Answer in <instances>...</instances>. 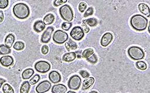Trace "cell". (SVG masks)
<instances>
[{"label":"cell","mask_w":150,"mask_h":93,"mask_svg":"<svg viewBox=\"0 0 150 93\" xmlns=\"http://www.w3.org/2000/svg\"><path fill=\"white\" fill-rule=\"evenodd\" d=\"M132 27L137 31H144L146 29L148 23L147 18L141 15H135L130 19Z\"/></svg>","instance_id":"6da1fadb"},{"label":"cell","mask_w":150,"mask_h":93,"mask_svg":"<svg viewBox=\"0 0 150 93\" xmlns=\"http://www.w3.org/2000/svg\"><path fill=\"white\" fill-rule=\"evenodd\" d=\"M13 12L15 16L19 19H27L30 14L28 6L23 3H19L15 5L13 8Z\"/></svg>","instance_id":"7a4b0ae2"},{"label":"cell","mask_w":150,"mask_h":93,"mask_svg":"<svg viewBox=\"0 0 150 93\" xmlns=\"http://www.w3.org/2000/svg\"><path fill=\"white\" fill-rule=\"evenodd\" d=\"M129 57L134 60H142L145 57L144 51L140 47L137 46L130 47L127 51Z\"/></svg>","instance_id":"3957f363"},{"label":"cell","mask_w":150,"mask_h":93,"mask_svg":"<svg viewBox=\"0 0 150 93\" xmlns=\"http://www.w3.org/2000/svg\"><path fill=\"white\" fill-rule=\"evenodd\" d=\"M61 17L67 22H71L73 19V11L71 7L65 4L61 7L59 9Z\"/></svg>","instance_id":"277c9868"},{"label":"cell","mask_w":150,"mask_h":93,"mask_svg":"<svg viewBox=\"0 0 150 93\" xmlns=\"http://www.w3.org/2000/svg\"><path fill=\"white\" fill-rule=\"evenodd\" d=\"M69 38L67 33L61 30L56 31L53 35V41L58 44H62L66 43Z\"/></svg>","instance_id":"5b68a950"},{"label":"cell","mask_w":150,"mask_h":93,"mask_svg":"<svg viewBox=\"0 0 150 93\" xmlns=\"http://www.w3.org/2000/svg\"><path fill=\"white\" fill-rule=\"evenodd\" d=\"M82 83V79L79 75H73L69 79V81L67 83L68 87L72 90H78Z\"/></svg>","instance_id":"8992f818"},{"label":"cell","mask_w":150,"mask_h":93,"mask_svg":"<svg viewBox=\"0 0 150 93\" xmlns=\"http://www.w3.org/2000/svg\"><path fill=\"white\" fill-rule=\"evenodd\" d=\"M51 64H50L44 60H40L37 62L34 65V68L36 70V71L42 73L47 72L50 69H51Z\"/></svg>","instance_id":"52a82bcc"},{"label":"cell","mask_w":150,"mask_h":93,"mask_svg":"<svg viewBox=\"0 0 150 93\" xmlns=\"http://www.w3.org/2000/svg\"><path fill=\"white\" fill-rule=\"evenodd\" d=\"M84 32L81 26H74L70 32L71 37L76 41H81L84 37Z\"/></svg>","instance_id":"ba28073f"},{"label":"cell","mask_w":150,"mask_h":93,"mask_svg":"<svg viewBox=\"0 0 150 93\" xmlns=\"http://www.w3.org/2000/svg\"><path fill=\"white\" fill-rule=\"evenodd\" d=\"M52 85L49 81L45 80L39 83L35 88V91L37 93H45L51 88Z\"/></svg>","instance_id":"9c48e42d"},{"label":"cell","mask_w":150,"mask_h":93,"mask_svg":"<svg viewBox=\"0 0 150 93\" xmlns=\"http://www.w3.org/2000/svg\"><path fill=\"white\" fill-rule=\"evenodd\" d=\"M54 31V29L52 26H49L48 28H47L42 35L41 42L45 44L48 43L50 41V40H51L52 34Z\"/></svg>","instance_id":"30bf717a"},{"label":"cell","mask_w":150,"mask_h":93,"mask_svg":"<svg viewBox=\"0 0 150 93\" xmlns=\"http://www.w3.org/2000/svg\"><path fill=\"white\" fill-rule=\"evenodd\" d=\"M0 63H1V64L3 66H4V67L7 68L13 64L14 59L13 57L9 55L3 56L1 57V59H0Z\"/></svg>","instance_id":"8fae6325"},{"label":"cell","mask_w":150,"mask_h":93,"mask_svg":"<svg viewBox=\"0 0 150 93\" xmlns=\"http://www.w3.org/2000/svg\"><path fill=\"white\" fill-rule=\"evenodd\" d=\"M112 40H113V35L110 32H107L102 36L100 41V44L102 46L106 47L111 43Z\"/></svg>","instance_id":"7c38bea8"},{"label":"cell","mask_w":150,"mask_h":93,"mask_svg":"<svg viewBox=\"0 0 150 93\" xmlns=\"http://www.w3.org/2000/svg\"><path fill=\"white\" fill-rule=\"evenodd\" d=\"M49 79L53 84H58L61 81V75L57 71H54L49 74Z\"/></svg>","instance_id":"4fadbf2b"},{"label":"cell","mask_w":150,"mask_h":93,"mask_svg":"<svg viewBox=\"0 0 150 93\" xmlns=\"http://www.w3.org/2000/svg\"><path fill=\"white\" fill-rule=\"evenodd\" d=\"M51 91L52 93H66L67 91V88L64 84H58L52 87Z\"/></svg>","instance_id":"5bb4252c"},{"label":"cell","mask_w":150,"mask_h":93,"mask_svg":"<svg viewBox=\"0 0 150 93\" xmlns=\"http://www.w3.org/2000/svg\"><path fill=\"white\" fill-rule=\"evenodd\" d=\"M45 27H46V25L44 24L42 20L36 21L34 23L33 26L34 30L37 33H40L42 31H43L45 29Z\"/></svg>","instance_id":"9a60e30c"},{"label":"cell","mask_w":150,"mask_h":93,"mask_svg":"<svg viewBox=\"0 0 150 93\" xmlns=\"http://www.w3.org/2000/svg\"><path fill=\"white\" fill-rule=\"evenodd\" d=\"M95 81V79L93 77H90L86 78L85 80L83 82L82 84V90H86L90 89L93 85L94 84Z\"/></svg>","instance_id":"2e32d148"},{"label":"cell","mask_w":150,"mask_h":93,"mask_svg":"<svg viewBox=\"0 0 150 93\" xmlns=\"http://www.w3.org/2000/svg\"><path fill=\"white\" fill-rule=\"evenodd\" d=\"M76 58V54L74 52H69L62 56V60L66 62H71Z\"/></svg>","instance_id":"e0dca14e"},{"label":"cell","mask_w":150,"mask_h":93,"mask_svg":"<svg viewBox=\"0 0 150 93\" xmlns=\"http://www.w3.org/2000/svg\"><path fill=\"white\" fill-rule=\"evenodd\" d=\"M15 40V35L12 34H8L5 38V41H4L5 45H6L7 47L10 48L12 46H13Z\"/></svg>","instance_id":"ac0fdd59"},{"label":"cell","mask_w":150,"mask_h":93,"mask_svg":"<svg viewBox=\"0 0 150 93\" xmlns=\"http://www.w3.org/2000/svg\"><path fill=\"white\" fill-rule=\"evenodd\" d=\"M138 9L142 14L149 17V7L147 4L145 3H140L138 5Z\"/></svg>","instance_id":"d6986e66"},{"label":"cell","mask_w":150,"mask_h":93,"mask_svg":"<svg viewBox=\"0 0 150 93\" xmlns=\"http://www.w3.org/2000/svg\"><path fill=\"white\" fill-rule=\"evenodd\" d=\"M55 20V16L52 13H49L43 18V23L45 25H50L53 23Z\"/></svg>","instance_id":"ffe728a7"},{"label":"cell","mask_w":150,"mask_h":93,"mask_svg":"<svg viewBox=\"0 0 150 93\" xmlns=\"http://www.w3.org/2000/svg\"><path fill=\"white\" fill-rule=\"evenodd\" d=\"M34 69L31 68H28L25 69L22 73V77L23 79H28L31 78V76L34 75Z\"/></svg>","instance_id":"44dd1931"},{"label":"cell","mask_w":150,"mask_h":93,"mask_svg":"<svg viewBox=\"0 0 150 93\" xmlns=\"http://www.w3.org/2000/svg\"><path fill=\"white\" fill-rule=\"evenodd\" d=\"M65 47L68 51L74 50H76L78 48L77 44L74 41H72V39H69V41H67V42L66 43Z\"/></svg>","instance_id":"7402d4cb"},{"label":"cell","mask_w":150,"mask_h":93,"mask_svg":"<svg viewBox=\"0 0 150 93\" xmlns=\"http://www.w3.org/2000/svg\"><path fill=\"white\" fill-rule=\"evenodd\" d=\"M30 84L28 81H24L20 88V93H28L30 90Z\"/></svg>","instance_id":"603a6c76"},{"label":"cell","mask_w":150,"mask_h":93,"mask_svg":"<svg viewBox=\"0 0 150 93\" xmlns=\"http://www.w3.org/2000/svg\"><path fill=\"white\" fill-rule=\"evenodd\" d=\"M82 23H83L86 25H88L89 26H91V27H94V26H96L98 22L96 18L92 17V18L86 19V20H84L83 21Z\"/></svg>","instance_id":"cb8c5ba5"},{"label":"cell","mask_w":150,"mask_h":93,"mask_svg":"<svg viewBox=\"0 0 150 93\" xmlns=\"http://www.w3.org/2000/svg\"><path fill=\"white\" fill-rule=\"evenodd\" d=\"M11 49L4 44L0 45V55H7L11 52Z\"/></svg>","instance_id":"d4e9b609"},{"label":"cell","mask_w":150,"mask_h":93,"mask_svg":"<svg viewBox=\"0 0 150 93\" xmlns=\"http://www.w3.org/2000/svg\"><path fill=\"white\" fill-rule=\"evenodd\" d=\"M93 54H94V51L93 48H87L82 52V56L84 59H87L90 56H91Z\"/></svg>","instance_id":"484cf974"},{"label":"cell","mask_w":150,"mask_h":93,"mask_svg":"<svg viewBox=\"0 0 150 93\" xmlns=\"http://www.w3.org/2000/svg\"><path fill=\"white\" fill-rule=\"evenodd\" d=\"M2 89L4 93H15L14 89L8 84H4Z\"/></svg>","instance_id":"4316f807"},{"label":"cell","mask_w":150,"mask_h":93,"mask_svg":"<svg viewBox=\"0 0 150 93\" xmlns=\"http://www.w3.org/2000/svg\"><path fill=\"white\" fill-rule=\"evenodd\" d=\"M136 66L137 69L141 71H145L147 69V65L144 61H137L136 63Z\"/></svg>","instance_id":"83f0119b"},{"label":"cell","mask_w":150,"mask_h":93,"mask_svg":"<svg viewBox=\"0 0 150 93\" xmlns=\"http://www.w3.org/2000/svg\"><path fill=\"white\" fill-rule=\"evenodd\" d=\"M25 48V44L22 41H16L13 45V48L17 51H21Z\"/></svg>","instance_id":"f1b7e54d"},{"label":"cell","mask_w":150,"mask_h":93,"mask_svg":"<svg viewBox=\"0 0 150 93\" xmlns=\"http://www.w3.org/2000/svg\"><path fill=\"white\" fill-rule=\"evenodd\" d=\"M40 79V76L39 74H35L30 80V85H35L38 83Z\"/></svg>","instance_id":"f546056e"},{"label":"cell","mask_w":150,"mask_h":93,"mask_svg":"<svg viewBox=\"0 0 150 93\" xmlns=\"http://www.w3.org/2000/svg\"><path fill=\"white\" fill-rule=\"evenodd\" d=\"M71 26H72V23L71 22H64L62 24L61 28L63 30L67 31L71 28Z\"/></svg>","instance_id":"4dcf8cb0"},{"label":"cell","mask_w":150,"mask_h":93,"mask_svg":"<svg viewBox=\"0 0 150 93\" xmlns=\"http://www.w3.org/2000/svg\"><path fill=\"white\" fill-rule=\"evenodd\" d=\"M86 60L88 61V62H90V63L96 64L98 62V59H97V57L96 55L93 54L91 56H90L89 58L87 59Z\"/></svg>","instance_id":"1f68e13d"},{"label":"cell","mask_w":150,"mask_h":93,"mask_svg":"<svg viewBox=\"0 0 150 93\" xmlns=\"http://www.w3.org/2000/svg\"><path fill=\"white\" fill-rule=\"evenodd\" d=\"M93 13H94V8H93V7H89L88 9L86 10V11L84 13L83 17H86L92 16L93 15Z\"/></svg>","instance_id":"d6a6232c"},{"label":"cell","mask_w":150,"mask_h":93,"mask_svg":"<svg viewBox=\"0 0 150 93\" xmlns=\"http://www.w3.org/2000/svg\"><path fill=\"white\" fill-rule=\"evenodd\" d=\"M8 0H0V8L5 9L8 6Z\"/></svg>","instance_id":"836d02e7"},{"label":"cell","mask_w":150,"mask_h":93,"mask_svg":"<svg viewBox=\"0 0 150 93\" xmlns=\"http://www.w3.org/2000/svg\"><path fill=\"white\" fill-rule=\"evenodd\" d=\"M86 7H87V4L85 2L80 3L79 4V6H78L79 10L81 13L84 12L85 11V10L86 9Z\"/></svg>","instance_id":"e575fe53"},{"label":"cell","mask_w":150,"mask_h":93,"mask_svg":"<svg viewBox=\"0 0 150 93\" xmlns=\"http://www.w3.org/2000/svg\"><path fill=\"white\" fill-rule=\"evenodd\" d=\"M49 47L47 45H44L42 46V49H41V51H42V53L43 55H47L48 52H49Z\"/></svg>","instance_id":"d590c367"},{"label":"cell","mask_w":150,"mask_h":93,"mask_svg":"<svg viewBox=\"0 0 150 93\" xmlns=\"http://www.w3.org/2000/svg\"><path fill=\"white\" fill-rule=\"evenodd\" d=\"M79 74L81 75V76L83 78H88L90 76V73L89 72H88L87 71H85V70H82L81 71L79 72Z\"/></svg>","instance_id":"8d00e7d4"},{"label":"cell","mask_w":150,"mask_h":93,"mask_svg":"<svg viewBox=\"0 0 150 93\" xmlns=\"http://www.w3.org/2000/svg\"><path fill=\"white\" fill-rule=\"evenodd\" d=\"M67 1V0H64V1H63V0H55V1H54V6L55 7H58L62 5L63 3H66Z\"/></svg>","instance_id":"74e56055"},{"label":"cell","mask_w":150,"mask_h":93,"mask_svg":"<svg viewBox=\"0 0 150 93\" xmlns=\"http://www.w3.org/2000/svg\"><path fill=\"white\" fill-rule=\"evenodd\" d=\"M81 28H82L83 31L85 32V33H88V32H89V31H90V28H88V26H87V25H86V24L82 23V26Z\"/></svg>","instance_id":"f35d334b"},{"label":"cell","mask_w":150,"mask_h":93,"mask_svg":"<svg viewBox=\"0 0 150 93\" xmlns=\"http://www.w3.org/2000/svg\"><path fill=\"white\" fill-rule=\"evenodd\" d=\"M4 19V15L3 11L0 10V23H2Z\"/></svg>","instance_id":"ab89813d"},{"label":"cell","mask_w":150,"mask_h":93,"mask_svg":"<svg viewBox=\"0 0 150 93\" xmlns=\"http://www.w3.org/2000/svg\"><path fill=\"white\" fill-rule=\"evenodd\" d=\"M6 83V80L3 78H0V88H1V87L3 86V85Z\"/></svg>","instance_id":"60d3db41"},{"label":"cell","mask_w":150,"mask_h":93,"mask_svg":"<svg viewBox=\"0 0 150 93\" xmlns=\"http://www.w3.org/2000/svg\"><path fill=\"white\" fill-rule=\"evenodd\" d=\"M89 93H98V92L96 91H91Z\"/></svg>","instance_id":"b9f144b4"},{"label":"cell","mask_w":150,"mask_h":93,"mask_svg":"<svg viewBox=\"0 0 150 93\" xmlns=\"http://www.w3.org/2000/svg\"><path fill=\"white\" fill-rule=\"evenodd\" d=\"M67 93H76V92H74V91H69Z\"/></svg>","instance_id":"7bdbcfd3"},{"label":"cell","mask_w":150,"mask_h":93,"mask_svg":"<svg viewBox=\"0 0 150 93\" xmlns=\"http://www.w3.org/2000/svg\"><path fill=\"white\" fill-rule=\"evenodd\" d=\"M148 31H149V32H150V31H149V28H148Z\"/></svg>","instance_id":"ee69618b"}]
</instances>
